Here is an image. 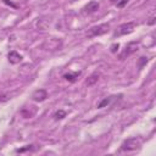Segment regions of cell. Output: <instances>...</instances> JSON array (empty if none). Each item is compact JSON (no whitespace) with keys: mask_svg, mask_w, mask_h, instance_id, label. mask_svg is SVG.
Here are the masks:
<instances>
[{"mask_svg":"<svg viewBox=\"0 0 156 156\" xmlns=\"http://www.w3.org/2000/svg\"><path fill=\"white\" fill-rule=\"evenodd\" d=\"M138 50V43L137 41H132L129 43L128 45L126 47V49L120 54V59L121 60H124L126 57H128L129 55H132L133 53H136Z\"/></svg>","mask_w":156,"mask_h":156,"instance_id":"obj_4","label":"cell"},{"mask_svg":"<svg viewBox=\"0 0 156 156\" xmlns=\"http://www.w3.org/2000/svg\"><path fill=\"white\" fill-rule=\"evenodd\" d=\"M110 2H111V3H115V2H117V0H110Z\"/></svg>","mask_w":156,"mask_h":156,"instance_id":"obj_18","label":"cell"},{"mask_svg":"<svg viewBox=\"0 0 156 156\" xmlns=\"http://www.w3.org/2000/svg\"><path fill=\"white\" fill-rule=\"evenodd\" d=\"M136 28V23L134 22H127V23H122L121 26H118L114 33L115 37H121V35H127L130 34Z\"/></svg>","mask_w":156,"mask_h":156,"instance_id":"obj_1","label":"cell"},{"mask_svg":"<svg viewBox=\"0 0 156 156\" xmlns=\"http://www.w3.org/2000/svg\"><path fill=\"white\" fill-rule=\"evenodd\" d=\"M8 100V96L6 95H0V102H4Z\"/></svg>","mask_w":156,"mask_h":156,"instance_id":"obj_16","label":"cell"},{"mask_svg":"<svg viewBox=\"0 0 156 156\" xmlns=\"http://www.w3.org/2000/svg\"><path fill=\"white\" fill-rule=\"evenodd\" d=\"M148 23H149V25H154V23H155V17H151Z\"/></svg>","mask_w":156,"mask_h":156,"instance_id":"obj_17","label":"cell"},{"mask_svg":"<svg viewBox=\"0 0 156 156\" xmlns=\"http://www.w3.org/2000/svg\"><path fill=\"white\" fill-rule=\"evenodd\" d=\"M79 76H81V72H69V73H65V75H63V78H65L66 81L73 83V82L77 81V78H78Z\"/></svg>","mask_w":156,"mask_h":156,"instance_id":"obj_7","label":"cell"},{"mask_svg":"<svg viewBox=\"0 0 156 156\" xmlns=\"http://www.w3.org/2000/svg\"><path fill=\"white\" fill-rule=\"evenodd\" d=\"M118 48H120V44H118V43H117V44H114V45L111 47V51H112V53H116Z\"/></svg>","mask_w":156,"mask_h":156,"instance_id":"obj_15","label":"cell"},{"mask_svg":"<svg viewBox=\"0 0 156 156\" xmlns=\"http://www.w3.org/2000/svg\"><path fill=\"white\" fill-rule=\"evenodd\" d=\"M98 9H99V3L98 2H90L89 3L85 8H84V10L87 11V12H95V11H98Z\"/></svg>","mask_w":156,"mask_h":156,"instance_id":"obj_8","label":"cell"},{"mask_svg":"<svg viewBox=\"0 0 156 156\" xmlns=\"http://www.w3.org/2000/svg\"><path fill=\"white\" fill-rule=\"evenodd\" d=\"M63 117H66V112L63 110H59V111H56V114H55V118L56 120H61V118H63Z\"/></svg>","mask_w":156,"mask_h":156,"instance_id":"obj_10","label":"cell"},{"mask_svg":"<svg viewBox=\"0 0 156 156\" xmlns=\"http://www.w3.org/2000/svg\"><path fill=\"white\" fill-rule=\"evenodd\" d=\"M139 146H140V142L137 138H129L122 143L121 149L123 151H133V150L139 149Z\"/></svg>","mask_w":156,"mask_h":156,"instance_id":"obj_3","label":"cell"},{"mask_svg":"<svg viewBox=\"0 0 156 156\" xmlns=\"http://www.w3.org/2000/svg\"><path fill=\"white\" fill-rule=\"evenodd\" d=\"M32 146H33V145H28L27 148H23V149H18V150H16V152H23V151L31 150V149H32Z\"/></svg>","mask_w":156,"mask_h":156,"instance_id":"obj_14","label":"cell"},{"mask_svg":"<svg viewBox=\"0 0 156 156\" xmlns=\"http://www.w3.org/2000/svg\"><path fill=\"white\" fill-rule=\"evenodd\" d=\"M146 62H148V57H140V60H139V67L142 69Z\"/></svg>","mask_w":156,"mask_h":156,"instance_id":"obj_12","label":"cell"},{"mask_svg":"<svg viewBox=\"0 0 156 156\" xmlns=\"http://www.w3.org/2000/svg\"><path fill=\"white\" fill-rule=\"evenodd\" d=\"M128 2H129V0H121V2L117 3V6H118V8H123Z\"/></svg>","mask_w":156,"mask_h":156,"instance_id":"obj_13","label":"cell"},{"mask_svg":"<svg viewBox=\"0 0 156 156\" xmlns=\"http://www.w3.org/2000/svg\"><path fill=\"white\" fill-rule=\"evenodd\" d=\"M8 59H9V62H10V63H14V65L20 63V62L22 61V56H21L17 51H10L9 55H8Z\"/></svg>","mask_w":156,"mask_h":156,"instance_id":"obj_6","label":"cell"},{"mask_svg":"<svg viewBox=\"0 0 156 156\" xmlns=\"http://www.w3.org/2000/svg\"><path fill=\"white\" fill-rule=\"evenodd\" d=\"M98 81H99V75H98V73H93L90 77H89V78L85 81V84H87V85H93V84H95Z\"/></svg>","mask_w":156,"mask_h":156,"instance_id":"obj_9","label":"cell"},{"mask_svg":"<svg viewBox=\"0 0 156 156\" xmlns=\"http://www.w3.org/2000/svg\"><path fill=\"white\" fill-rule=\"evenodd\" d=\"M110 101H111V99H110V98H106V99H104V100H102V101L98 105V107H100V109H101V107H104V106L109 105V104H110Z\"/></svg>","mask_w":156,"mask_h":156,"instance_id":"obj_11","label":"cell"},{"mask_svg":"<svg viewBox=\"0 0 156 156\" xmlns=\"http://www.w3.org/2000/svg\"><path fill=\"white\" fill-rule=\"evenodd\" d=\"M109 23H102V25H99V26H95V27H92L88 31V37L89 38H93V37H99V35H102L105 33L109 32Z\"/></svg>","mask_w":156,"mask_h":156,"instance_id":"obj_2","label":"cell"},{"mask_svg":"<svg viewBox=\"0 0 156 156\" xmlns=\"http://www.w3.org/2000/svg\"><path fill=\"white\" fill-rule=\"evenodd\" d=\"M47 98H48V93H47V90H44V89H37L32 95V99L37 102H41Z\"/></svg>","mask_w":156,"mask_h":156,"instance_id":"obj_5","label":"cell"}]
</instances>
